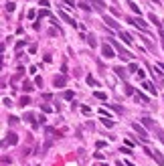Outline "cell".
Here are the masks:
<instances>
[{"label":"cell","instance_id":"cell-1","mask_svg":"<svg viewBox=\"0 0 164 166\" xmlns=\"http://www.w3.org/2000/svg\"><path fill=\"white\" fill-rule=\"evenodd\" d=\"M109 43H112V47H114V49H116L117 53H120V57H122V59H132V57H134L132 53H130V51H126V49H124L122 45L117 43V41H114V39H112Z\"/></svg>","mask_w":164,"mask_h":166},{"label":"cell","instance_id":"cell-2","mask_svg":"<svg viewBox=\"0 0 164 166\" xmlns=\"http://www.w3.org/2000/svg\"><path fill=\"white\" fill-rule=\"evenodd\" d=\"M132 130H134V132H136V134H140V138H142V140H144V142L148 140V132H146V130L142 128L140 124H136V122H134V124H132Z\"/></svg>","mask_w":164,"mask_h":166},{"label":"cell","instance_id":"cell-3","mask_svg":"<svg viewBox=\"0 0 164 166\" xmlns=\"http://www.w3.org/2000/svg\"><path fill=\"white\" fill-rule=\"evenodd\" d=\"M101 55L106 57V59H112V57H116V55H114V49H112V45H107V43L101 45Z\"/></svg>","mask_w":164,"mask_h":166},{"label":"cell","instance_id":"cell-4","mask_svg":"<svg viewBox=\"0 0 164 166\" xmlns=\"http://www.w3.org/2000/svg\"><path fill=\"white\" fill-rule=\"evenodd\" d=\"M144 152H148V154L152 156L154 160H156V162H158V164L160 166H164V156L160 154V152H158V150H156V152H152V150H148V148H146V150H144Z\"/></svg>","mask_w":164,"mask_h":166},{"label":"cell","instance_id":"cell-5","mask_svg":"<svg viewBox=\"0 0 164 166\" xmlns=\"http://www.w3.org/2000/svg\"><path fill=\"white\" fill-rule=\"evenodd\" d=\"M59 18H63L65 22H69L71 26H77V22H75V18H71V16H69V14H67L65 10H59Z\"/></svg>","mask_w":164,"mask_h":166},{"label":"cell","instance_id":"cell-6","mask_svg":"<svg viewBox=\"0 0 164 166\" xmlns=\"http://www.w3.org/2000/svg\"><path fill=\"white\" fill-rule=\"evenodd\" d=\"M65 83H67L65 75H57V77L53 79V85H55V87H65Z\"/></svg>","mask_w":164,"mask_h":166},{"label":"cell","instance_id":"cell-7","mask_svg":"<svg viewBox=\"0 0 164 166\" xmlns=\"http://www.w3.org/2000/svg\"><path fill=\"white\" fill-rule=\"evenodd\" d=\"M16 142H18V136L16 134H8V138L4 140V144H10V146H14Z\"/></svg>","mask_w":164,"mask_h":166},{"label":"cell","instance_id":"cell-8","mask_svg":"<svg viewBox=\"0 0 164 166\" xmlns=\"http://www.w3.org/2000/svg\"><path fill=\"white\" fill-rule=\"evenodd\" d=\"M144 87H146V91H150L152 95H156V93H158V89L154 87V85L150 83V81H144Z\"/></svg>","mask_w":164,"mask_h":166},{"label":"cell","instance_id":"cell-9","mask_svg":"<svg viewBox=\"0 0 164 166\" xmlns=\"http://www.w3.org/2000/svg\"><path fill=\"white\" fill-rule=\"evenodd\" d=\"M120 39H124V43H128V45H132V34H128V33H120Z\"/></svg>","mask_w":164,"mask_h":166},{"label":"cell","instance_id":"cell-10","mask_svg":"<svg viewBox=\"0 0 164 166\" xmlns=\"http://www.w3.org/2000/svg\"><path fill=\"white\" fill-rule=\"evenodd\" d=\"M128 71H130V73H140V67L136 65V63H130V65H128Z\"/></svg>","mask_w":164,"mask_h":166},{"label":"cell","instance_id":"cell-11","mask_svg":"<svg viewBox=\"0 0 164 166\" xmlns=\"http://www.w3.org/2000/svg\"><path fill=\"white\" fill-rule=\"evenodd\" d=\"M101 124H104L106 128H114V122H112V118H101Z\"/></svg>","mask_w":164,"mask_h":166},{"label":"cell","instance_id":"cell-12","mask_svg":"<svg viewBox=\"0 0 164 166\" xmlns=\"http://www.w3.org/2000/svg\"><path fill=\"white\" fill-rule=\"evenodd\" d=\"M93 95H95V97H97V99H101V101H107V95H106V93H104V91H95Z\"/></svg>","mask_w":164,"mask_h":166},{"label":"cell","instance_id":"cell-13","mask_svg":"<svg viewBox=\"0 0 164 166\" xmlns=\"http://www.w3.org/2000/svg\"><path fill=\"white\" fill-rule=\"evenodd\" d=\"M33 89H35V87H33L31 81H24V83H23V91H33Z\"/></svg>","mask_w":164,"mask_h":166},{"label":"cell","instance_id":"cell-14","mask_svg":"<svg viewBox=\"0 0 164 166\" xmlns=\"http://www.w3.org/2000/svg\"><path fill=\"white\" fill-rule=\"evenodd\" d=\"M114 71L117 73V77H126V69H124V67H116Z\"/></svg>","mask_w":164,"mask_h":166},{"label":"cell","instance_id":"cell-15","mask_svg":"<svg viewBox=\"0 0 164 166\" xmlns=\"http://www.w3.org/2000/svg\"><path fill=\"white\" fill-rule=\"evenodd\" d=\"M106 22L109 24V26H112V29H120V24H117V22L114 20V18H107V16H106Z\"/></svg>","mask_w":164,"mask_h":166},{"label":"cell","instance_id":"cell-16","mask_svg":"<svg viewBox=\"0 0 164 166\" xmlns=\"http://www.w3.org/2000/svg\"><path fill=\"white\" fill-rule=\"evenodd\" d=\"M63 97H65V99H67V101H71V99H73V97H75V93H73V91H71V89H69V91H65V93H63Z\"/></svg>","mask_w":164,"mask_h":166},{"label":"cell","instance_id":"cell-17","mask_svg":"<svg viewBox=\"0 0 164 166\" xmlns=\"http://www.w3.org/2000/svg\"><path fill=\"white\" fill-rule=\"evenodd\" d=\"M136 99H138V101H142L144 105L148 103V97H146V95H142V93H136Z\"/></svg>","mask_w":164,"mask_h":166},{"label":"cell","instance_id":"cell-18","mask_svg":"<svg viewBox=\"0 0 164 166\" xmlns=\"http://www.w3.org/2000/svg\"><path fill=\"white\" fill-rule=\"evenodd\" d=\"M89 2H93L97 10H104V2H101V0H89Z\"/></svg>","mask_w":164,"mask_h":166},{"label":"cell","instance_id":"cell-19","mask_svg":"<svg viewBox=\"0 0 164 166\" xmlns=\"http://www.w3.org/2000/svg\"><path fill=\"white\" fill-rule=\"evenodd\" d=\"M24 120H28V122L36 128V122H35V116H33V113H26V116H24Z\"/></svg>","mask_w":164,"mask_h":166},{"label":"cell","instance_id":"cell-20","mask_svg":"<svg viewBox=\"0 0 164 166\" xmlns=\"http://www.w3.org/2000/svg\"><path fill=\"white\" fill-rule=\"evenodd\" d=\"M142 124H144L146 128H152V126H154V124H152V120H150V118H142Z\"/></svg>","mask_w":164,"mask_h":166},{"label":"cell","instance_id":"cell-21","mask_svg":"<svg viewBox=\"0 0 164 166\" xmlns=\"http://www.w3.org/2000/svg\"><path fill=\"white\" fill-rule=\"evenodd\" d=\"M128 6H130V8H132V10H134V12H138V14H140V6H136V4H134L132 0H130V2H128Z\"/></svg>","mask_w":164,"mask_h":166},{"label":"cell","instance_id":"cell-22","mask_svg":"<svg viewBox=\"0 0 164 166\" xmlns=\"http://www.w3.org/2000/svg\"><path fill=\"white\" fill-rule=\"evenodd\" d=\"M87 43L91 45V47H95V45H97V41H95L93 37H91V34H89V37H87Z\"/></svg>","mask_w":164,"mask_h":166},{"label":"cell","instance_id":"cell-23","mask_svg":"<svg viewBox=\"0 0 164 166\" xmlns=\"http://www.w3.org/2000/svg\"><path fill=\"white\" fill-rule=\"evenodd\" d=\"M28 103H31V99H28V97H23V99H20V105H23V107H26Z\"/></svg>","mask_w":164,"mask_h":166},{"label":"cell","instance_id":"cell-24","mask_svg":"<svg viewBox=\"0 0 164 166\" xmlns=\"http://www.w3.org/2000/svg\"><path fill=\"white\" fill-rule=\"evenodd\" d=\"M81 111H83V113H85V116H89V113H91V107H87V105H83V107H81Z\"/></svg>","mask_w":164,"mask_h":166},{"label":"cell","instance_id":"cell-25","mask_svg":"<svg viewBox=\"0 0 164 166\" xmlns=\"http://www.w3.org/2000/svg\"><path fill=\"white\" fill-rule=\"evenodd\" d=\"M87 83H89V85H93V87H95V85H97V81H95V79L91 77V75H89V77H87Z\"/></svg>","mask_w":164,"mask_h":166},{"label":"cell","instance_id":"cell-26","mask_svg":"<svg viewBox=\"0 0 164 166\" xmlns=\"http://www.w3.org/2000/svg\"><path fill=\"white\" fill-rule=\"evenodd\" d=\"M124 87H126V93H128V95L134 93V87H132V85H124Z\"/></svg>","mask_w":164,"mask_h":166},{"label":"cell","instance_id":"cell-27","mask_svg":"<svg viewBox=\"0 0 164 166\" xmlns=\"http://www.w3.org/2000/svg\"><path fill=\"white\" fill-rule=\"evenodd\" d=\"M2 103H4V105H6V107H10V105H12V101L8 99V97H4V99H2Z\"/></svg>","mask_w":164,"mask_h":166},{"label":"cell","instance_id":"cell-28","mask_svg":"<svg viewBox=\"0 0 164 166\" xmlns=\"http://www.w3.org/2000/svg\"><path fill=\"white\" fill-rule=\"evenodd\" d=\"M59 33H61V31H57V29H51V31H49V34H51V37H57Z\"/></svg>","mask_w":164,"mask_h":166},{"label":"cell","instance_id":"cell-29","mask_svg":"<svg viewBox=\"0 0 164 166\" xmlns=\"http://www.w3.org/2000/svg\"><path fill=\"white\" fill-rule=\"evenodd\" d=\"M6 10H8V12L14 10V4H12V2H8V4H6Z\"/></svg>","mask_w":164,"mask_h":166},{"label":"cell","instance_id":"cell-30","mask_svg":"<svg viewBox=\"0 0 164 166\" xmlns=\"http://www.w3.org/2000/svg\"><path fill=\"white\" fill-rule=\"evenodd\" d=\"M156 134H158V138L164 142V132H162V130H156Z\"/></svg>","mask_w":164,"mask_h":166},{"label":"cell","instance_id":"cell-31","mask_svg":"<svg viewBox=\"0 0 164 166\" xmlns=\"http://www.w3.org/2000/svg\"><path fill=\"white\" fill-rule=\"evenodd\" d=\"M35 83L39 85V87H41V85H43V77H36V79H35Z\"/></svg>","mask_w":164,"mask_h":166},{"label":"cell","instance_id":"cell-32","mask_svg":"<svg viewBox=\"0 0 164 166\" xmlns=\"http://www.w3.org/2000/svg\"><path fill=\"white\" fill-rule=\"evenodd\" d=\"M156 67H160V69H162V73H164V63H156Z\"/></svg>","mask_w":164,"mask_h":166},{"label":"cell","instance_id":"cell-33","mask_svg":"<svg viewBox=\"0 0 164 166\" xmlns=\"http://www.w3.org/2000/svg\"><path fill=\"white\" fill-rule=\"evenodd\" d=\"M160 39H162V47H164V31H160Z\"/></svg>","mask_w":164,"mask_h":166}]
</instances>
